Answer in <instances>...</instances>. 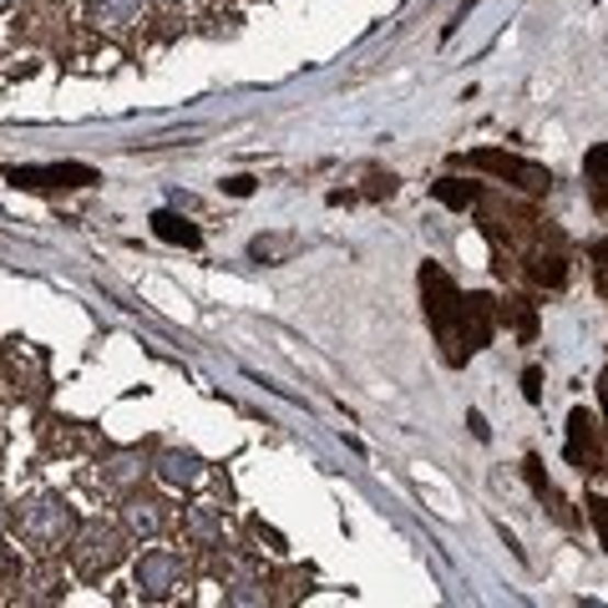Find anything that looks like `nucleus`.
<instances>
[{
  "instance_id": "10",
  "label": "nucleus",
  "mask_w": 608,
  "mask_h": 608,
  "mask_svg": "<svg viewBox=\"0 0 608 608\" xmlns=\"http://www.w3.org/2000/svg\"><path fill=\"white\" fill-rule=\"evenodd\" d=\"M568 462H578L583 472L598 462V437H594L588 410H573V416H568Z\"/></svg>"
},
{
  "instance_id": "18",
  "label": "nucleus",
  "mask_w": 608,
  "mask_h": 608,
  "mask_svg": "<svg viewBox=\"0 0 608 608\" xmlns=\"http://www.w3.org/2000/svg\"><path fill=\"white\" fill-rule=\"evenodd\" d=\"M522 396H528V401H538V396H542V375H538V371L522 375Z\"/></svg>"
},
{
  "instance_id": "19",
  "label": "nucleus",
  "mask_w": 608,
  "mask_h": 608,
  "mask_svg": "<svg viewBox=\"0 0 608 608\" xmlns=\"http://www.w3.org/2000/svg\"><path fill=\"white\" fill-rule=\"evenodd\" d=\"M228 193H238V199H244V193H254V183H249V178H228Z\"/></svg>"
},
{
  "instance_id": "17",
  "label": "nucleus",
  "mask_w": 608,
  "mask_h": 608,
  "mask_svg": "<svg viewBox=\"0 0 608 608\" xmlns=\"http://www.w3.org/2000/svg\"><path fill=\"white\" fill-rule=\"evenodd\" d=\"M528 482H532V492H538L542 503H548V507H558V487L548 482V476H542V462H538V457H528Z\"/></svg>"
},
{
  "instance_id": "2",
  "label": "nucleus",
  "mask_w": 608,
  "mask_h": 608,
  "mask_svg": "<svg viewBox=\"0 0 608 608\" xmlns=\"http://www.w3.org/2000/svg\"><path fill=\"white\" fill-rule=\"evenodd\" d=\"M122 532L106 528V522H87V528L71 532V563H77L81 578H102V573H112L122 563Z\"/></svg>"
},
{
  "instance_id": "22",
  "label": "nucleus",
  "mask_w": 608,
  "mask_h": 608,
  "mask_svg": "<svg viewBox=\"0 0 608 608\" xmlns=\"http://www.w3.org/2000/svg\"><path fill=\"white\" fill-rule=\"evenodd\" d=\"M162 5H172V11H178V5H188V0H162Z\"/></svg>"
},
{
  "instance_id": "8",
  "label": "nucleus",
  "mask_w": 608,
  "mask_h": 608,
  "mask_svg": "<svg viewBox=\"0 0 608 608\" xmlns=\"http://www.w3.org/2000/svg\"><path fill=\"white\" fill-rule=\"evenodd\" d=\"M122 522H127L133 538H158V532L168 528V507H162L158 497H133V503L122 507Z\"/></svg>"
},
{
  "instance_id": "12",
  "label": "nucleus",
  "mask_w": 608,
  "mask_h": 608,
  "mask_svg": "<svg viewBox=\"0 0 608 608\" xmlns=\"http://www.w3.org/2000/svg\"><path fill=\"white\" fill-rule=\"evenodd\" d=\"M188 532H193V538L199 542H218L224 538V522H218V513H213V507H188Z\"/></svg>"
},
{
  "instance_id": "11",
  "label": "nucleus",
  "mask_w": 608,
  "mask_h": 608,
  "mask_svg": "<svg viewBox=\"0 0 608 608\" xmlns=\"http://www.w3.org/2000/svg\"><path fill=\"white\" fill-rule=\"evenodd\" d=\"M153 234L168 238V244H183V249H199L203 234L188 218H178V213H153Z\"/></svg>"
},
{
  "instance_id": "15",
  "label": "nucleus",
  "mask_w": 608,
  "mask_h": 608,
  "mask_svg": "<svg viewBox=\"0 0 608 608\" xmlns=\"http://www.w3.org/2000/svg\"><path fill=\"white\" fill-rule=\"evenodd\" d=\"M137 476H143V466H137V457H117V462H112V466H106V476H102V482H106V487H133V482H137Z\"/></svg>"
},
{
  "instance_id": "13",
  "label": "nucleus",
  "mask_w": 608,
  "mask_h": 608,
  "mask_svg": "<svg viewBox=\"0 0 608 608\" xmlns=\"http://www.w3.org/2000/svg\"><path fill=\"white\" fill-rule=\"evenodd\" d=\"M583 172H588V188H594V199L608 209V143L588 153V162H583Z\"/></svg>"
},
{
  "instance_id": "7",
  "label": "nucleus",
  "mask_w": 608,
  "mask_h": 608,
  "mask_svg": "<svg viewBox=\"0 0 608 608\" xmlns=\"http://www.w3.org/2000/svg\"><path fill=\"white\" fill-rule=\"evenodd\" d=\"M153 472L168 482V487H199L203 476H209V466H203V457L199 451H188V447H168L158 457V466Z\"/></svg>"
},
{
  "instance_id": "4",
  "label": "nucleus",
  "mask_w": 608,
  "mask_h": 608,
  "mask_svg": "<svg viewBox=\"0 0 608 608\" xmlns=\"http://www.w3.org/2000/svg\"><path fill=\"white\" fill-rule=\"evenodd\" d=\"M188 578V563L178 553H168V548H153V553H143V563H137V594L153 598V604H162V598H172L178 588H183Z\"/></svg>"
},
{
  "instance_id": "6",
  "label": "nucleus",
  "mask_w": 608,
  "mask_h": 608,
  "mask_svg": "<svg viewBox=\"0 0 608 608\" xmlns=\"http://www.w3.org/2000/svg\"><path fill=\"white\" fill-rule=\"evenodd\" d=\"M15 188H92L97 172L81 162H61V168H15L5 172Z\"/></svg>"
},
{
  "instance_id": "5",
  "label": "nucleus",
  "mask_w": 608,
  "mask_h": 608,
  "mask_svg": "<svg viewBox=\"0 0 608 608\" xmlns=\"http://www.w3.org/2000/svg\"><path fill=\"white\" fill-rule=\"evenodd\" d=\"M472 168H487L497 172V178H507V183H517L522 193H548L553 188V172L542 168V162H528V158H513V153H497V147H487V153H472Z\"/></svg>"
},
{
  "instance_id": "16",
  "label": "nucleus",
  "mask_w": 608,
  "mask_h": 608,
  "mask_svg": "<svg viewBox=\"0 0 608 608\" xmlns=\"http://www.w3.org/2000/svg\"><path fill=\"white\" fill-rule=\"evenodd\" d=\"M437 199L451 203V209H472V203H476V188H462L457 178H441V183H437Z\"/></svg>"
},
{
  "instance_id": "9",
  "label": "nucleus",
  "mask_w": 608,
  "mask_h": 608,
  "mask_svg": "<svg viewBox=\"0 0 608 608\" xmlns=\"http://www.w3.org/2000/svg\"><path fill=\"white\" fill-rule=\"evenodd\" d=\"M143 5L147 0H87V21H92V26H106V31H122L143 15Z\"/></svg>"
},
{
  "instance_id": "14",
  "label": "nucleus",
  "mask_w": 608,
  "mask_h": 608,
  "mask_svg": "<svg viewBox=\"0 0 608 608\" xmlns=\"http://www.w3.org/2000/svg\"><path fill=\"white\" fill-rule=\"evenodd\" d=\"M224 598L228 604H264V583L249 578V573H238V578L224 583Z\"/></svg>"
},
{
  "instance_id": "23",
  "label": "nucleus",
  "mask_w": 608,
  "mask_h": 608,
  "mask_svg": "<svg viewBox=\"0 0 608 608\" xmlns=\"http://www.w3.org/2000/svg\"><path fill=\"white\" fill-rule=\"evenodd\" d=\"M5 5H11V0H0V11H5Z\"/></svg>"
},
{
  "instance_id": "3",
  "label": "nucleus",
  "mask_w": 608,
  "mask_h": 608,
  "mask_svg": "<svg viewBox=\"0 0 608 608\" xmlns=\"http://www.w3.org/2000/svg\"><path fill=\"white\" fill-rule=\"evenodd\" d=\"M21 532L41 548H61V542L77 532V513H71L67 497H31L21 507Z\"/></svg>"
},
{
  "instance_id": "1",
  "label": "nucleus",
  "mask_w": 608,
  "mask_h": 608,
  "mask_svg": "<svg viewBox=\"0 0 608 608\" xmlns=\"http://www.w3.org/2000/svg\"><path fill=\"white\" fill-rule=\"evenodd\" d=\"M421 300H426V319H431L437 340L447 345L451 365H462L466 356H476L472 340H466V300H462V290H457V284H451L437 264L421 269Z\"/></svg>"
},
{
  "instance_id": "21",
  "label": "nucleus",
  "mask_w": 608,
  "mask_h": 608,
  "mask_svg": "<svg viewBox=\"0 0 608 608\" xmlns=\"http://www.w3.org/2000/svg\"><path fill=\"white\" fill-rule=\"evenodd\" d=\"M5 522H11V513H5V503H0V532H5Z\"/></svg>"
},
{
  "instance_id": "20",
  "label": "nucleus",
  "mask_w": 608,
  "mask_h": 608,
  "mask_svg": "<svg viewBox=\"0 0 608 608\" xmlns=\"http://www.w3.org/2000/svg\"><path fill=\"white\" fill-rule=\"evenodd\" d=\"M598 396H604V410H608V371H604V381H598Z\"/></svg>"
}]
</instances>
